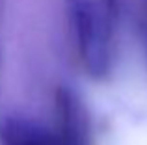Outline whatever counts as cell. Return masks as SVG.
<instances>
[{"mask_svg":"<svg viewBox=\"0 0 147 145\" xmlns=\"http://www.w3.org/2000/svg\"><path fill=\"white\" fill-rule=\"evenodd\" d=\"M136 26L140 34V43L147 60V0H136Z\"/></svg>","mask_w":147,"mask_h":145,"instance_id":"3957f363","label":"cell"},{"mask_svg":"<svg viewBox=\"0 0 147 145\" xmlns=\"http://www.w3.org/2000/svg\"><path fill=\"white\" fill-rule=\"evenodd\" d=\"M0 145H91V119L86 102L69 86L54 93V125L11 113L0 119Z\"/></svg>","mask_w":147,"mask_h":145,"instance_id":"7a4b0ae2","label":"cell"},{"mask_svg":"<svg viewBox=\"0 0 147 145\" xmlns=\"http://www.w3.org/2000/svg\"><path fill=\"white\" fill-rule=\"evenodd\" d=\"M80 67L90 78L104 80L117 60L119 0H63Z\"/></svg>","mask_w":147,"mask_h":145,"instance_id":"6da1fadb","label":"cell"}]
</instances>
